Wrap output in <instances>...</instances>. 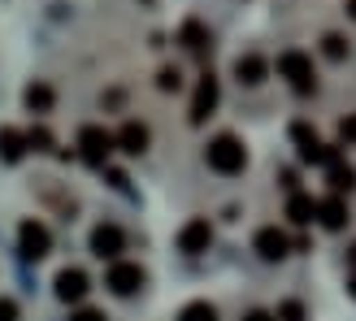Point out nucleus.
Here are the masks:
<instances>
[{
  "label": "nucleus",
  "instance_id": "f257e3e1",
  "mask_svg": "<svg viewBox=\"0 0 356 321\" xmlns=\"http://www.w3.org/2000/svg\"><path fill=\"white\" fill-rule=\"evenodd\" d=\"M204 160H209V170H218V174H243V165H248V148L239 144L235 135H218V139H209Z\"/></svg>",
  "mask_w": 356,
  "mask_h": 321
},
{
  "label": "nucleus",
  "instance_id": "f03ea898",
  "mask_svg": "<svg viewBox=\"0 0 356 321\" xmlns=\"http://www.w3.org/2000/svg\"><path fill=\"white\" fill-rule=\"evenodd\" d=\"M278 74L287 79L300 96H309L313 87H317V74H313V57H309V52H296V48L282 52V57H278Z\"/></svg>",
  "mask_w": 356,
  "mask_h": 321
},
{
  "label": "nucleus",
  "instance_id": "7ed1b4c3",
  "mask_svg": "<svg viewBox=\"0 0 356 321\" xmlns=\"http://www.w3.org/2000/svg\"><path fill=\"white\" fill-rule=\"evenodd\" d=\"M113 144H118V135H109L104 126H83L79 131V148H83V156L92 160V165H104L109 152H113Z\"/></svg>",
  "mask_w": 356,
  "mask_h": 321
},
{
  "label": "nucleus",
  "instance_id": "20e7f679",
  "mask_svg": "<svg viewBox=\"0 0 356 321\" xmlns=\"http://www.w3.org/2000/svg\"><path fill=\"white\" fill-rule=\"evenodd\" d=\"M213 109H218V79H213V69H209V74H200V83H195V96H191V122L200 126V122L213 117Z\"/></svg>",
  "mask_w": 356,
  "mask_h": 321
},
{
  "label": "nucleus",
  "instance_id": "39448f33",
  "mask_svg": "<svg viewBox=\"0 0 356 321\" xmlns=\"http://www.w3.org/2000/svg\"><path fill=\"white\" fill-rule=\"evenodd\" d=\"M144 270L139 265H127V261H113L109 265V291L113 295H135V291H144Z\"/></svg>",
  "mask_w": 356,
  "mask_h": 321
},
{
  "label": "nucleus",
  "instance_id": "423d86ee",
  "mask_svg": "<svg viewBox=\"0 0 356 321\" xmlns=\"http://www.w3.org/2000/svg\"><path fill=\"white\" fill-rule=\"evenodd\" d=\"M17 239H22V256H26V261H44L48 247H52V235H48L44 222H22Z\"/></svg>",
  "mask_w": 356,
  "mask_h": 321
},
{
  "label": "nucleus",
  "instance_id": "0eeeda50",
  "mask_svg": "<svg viewBox=\"0 0 356 321\" xmlns=\"http://www.w3.org/2000/svg\"><path fill=\"white\" fill-rule=\"evenodd\" d=\"M291 139H296V148H300V160H334V152L317 139V131L309 126V122H296Z\"/></svg>",
  "mask_w": 356,
  "mask_h": 321
},
{
  "label": "nucleus",
  "instance_id": "6e6552de",
  "mask_svg": "<svg viewBox=\"0 0 356 321\" xmlns=\"http://www.w3.org/2000/svg\"><path fill=\"white\" fill-rule=\"evenodd\" d=\"M209 243H213V226H209V217H195V222H187L183 230H178V247H183L187 256L209 252Z\"/></svg>",
  "mask_w": 356,
  "mask_h": 321
},
{
  "label": "nucleus",
  "instance_id": "1a4fd4ad",
  "mask_svg": "<svg viewBox=\"0 0 356 321\" xmlns=\"http://www.w3.org/2000/svg\"><path fill=\"white\" fill-rule=\"evenodd\" d=\"M122 243H127V235H122L113 222H100V226L92 230V252H96L100 261H113V256L122 252Z\"/></svg>",
  "mask_w": 356,
  "mask_h": 321
},
{
  "label": "nucleus",
  "instance_id": "9d476101",
  "mask_svg": "<svg viewBox=\"0 0 356 321\" xmlns=\"http://www.w3.org/2000/svg\"><path fill=\"white\" fill-rule=\"evenodd\" d=\"M252 247H257L261 261H282V256H287V235H282L278 226H265V230H257Z\"/></svg>",
  "mask_w": 356,
  "mask_h": 321
},
{
  "label": "nucleus",
  "instance_id": "9b49d317",
  "mask_svg": "<svg viewBox=\"0 0 356 321\" xmlns=\"http://www.w3.org/2000/svg\"><path fill=\"white\" fill-rule=\"evenodd\" d=\"M57 295L65 299V304L83 299V295H87V274H83V270H61V274H57Z\"/></svg>",
  "mask_w": 356,
  "mask_h": 321
},
{
  "label": "nucleus",
  "instance_id": "f8f14e48",
  "mask_svg": "<svg viewBox=\"0 0 356 321\" xmlns=\"http://www.w3.org/2000/svg\"><path fill=\"white\" fill-rule=\"evenodd\" d=\"M118 148L131 152V156H139V152L148 148V126H144V122H127V126L118 131Z\"/></svg>",
  "mask_w": 356,
  "mask_h": 321
},
{
  "label": "nucleus",
  "instance_id": "ddd939ff",
  "mask_svg": "<svg viewBox=\"0 0 356 321\" xmlns=\"http://www.w3.org/2000/svg\"><path fill=\"white\" fill-rule=\"evenodd\" d=\"M317 217H322L326 230H343V226H348V204L339 200V195H330V200L317 204Z\"/></svg>",
  "mask_w": 356,
  "mask_h": 321
},
{
  "label": "nucleus",
  "instance_id": "4468645a",
  "mask_svg": "<svg viewBox=\"0 0 356 321\" xmlns=\"http://www.w3.org/2000/svg\"><path fill=\"white\" fill-rule=\"evenodd\" d=\"M235 79H239V83H248V87H257V83L265 79V61L257 57V52H248V57H239V61H235Z\"/></svg>",
  "mask_w": 356,
  "mask_h": 321
},
{
  "label": "nucleus",
  "instance_id": "2eb2a0df",
  "mask_svg": "<svg viewBox=\"0 0 356 321\" xmlns=\"http://www.w3.org/2000/svg\"><path fill=\"white\" fill-rule=\"evenodd\" d=\"M31 144H26V135H17V131H0V156L5 160H22V152H26Z\"/></svg>",
  "mask_w": 356,
  "mask_h": 321
},
{
  "label": "nucleus",
  "instance_id": "dca6fc26",
  "mask_svg": "<svg viewBox=\"0 0 356 321\" xmlns=\"http://www.w3.org/2000/svg\"><path fill=\"white\" fill-rule=\"evenodd\" d=\"M287 217H291V222H300V226H309V222L317 217V204L309 200V195H291V204H287Z\"/></svg>",
  "mask_w": 356,
  "mask_h": 321
},
{
  "label": "nucleus",
  "instance_id": "f3484780",
  "mask_svg": "<svg viewBox=\"0 0 356 321\" xmlns=\"http://www.w3.org/2000/svg\"><path fill=\"white\" fill-rule=\"evenodd\" d=\"M183 40H187V48L195 52V57H209V48H213V44H209V35H204L200 22H187V26H183Z\"/></svg>",
  "mask_w": 356,
  "mask_h": 321
},
{
  "label": "nucleus",
  "instance_id": "a211bd4d",
  "mask_svg": "<svg viewBox=\"0 0 356 321\" xmlns=\"http://www.w3.org/2000/svg\"><path fill=\"white\" fill-rule=\"evenodd\" d=\"M330 187H334V191H352V187H356V170H352V165H343L339 156L330 160Z\"/></svg>",
  "mask_w": 356,
  "mask_h": 321
},
{
  "label": "nucleus",
  "instance_id": "6ab92c4d",
  "mask_svg": "<svg viewBox=\"0 0 356 321\" xmlns=\"http://www.w3.org/2000/svg\"><path fill=\"white\" fill-rule=\"evenodd\" d=\"M26 109H31V113H48V109H52V92H48L44 83H31V87H26Z\"/></svg>",
  "mask_w": 356,
  "mask_h": 321
},
{
  "label": "nucleus",
  "instance_id": "aec40b11",
  "mask_svg": "<svg viewBox=\"0 0 356 321\" xmlns=\"http://www.w3.org/2000/svg\"><path fill=\"white\" fill-rule=\"evenodd\" d=\"M178 321H218V308L204 304V299H195V304H187L183 313H178Z\"/></svg>",
  "mask_w": 356,
  "mask_h": 321
},
{
  "label": "nucleus",
  "instance_id": "412c9836",
  "mask_svg": "<svg viewBox=\"0 0 356 321\" xmlns=\"http://www.w3.org/2000/svg\"><path fill=\"white\" fill-rule=\"evenodd\" d=\"M322 52H326L330 61H343L348 52H352V44L343 40V35H326V40H322Z\"/></svg>",
  "mask_w": 356,
  "mask_h": 321
},
{
  "label": "nucleus",
  "instance_id": "4be33fe9",
  "mask_svg": "<svg viewBox=\"0 0 356 321\" xmlns=\"http://www.w3.org/2000/svg\"><path fill=\"white\" fill-rule=\"evenodd\" d=\"M26 144H31V148H35V152H48V148H52V135H48V131H44V126H35V131H31V135H26Z\"/></svg>",
  "mask_w": 356,
  "mask_h": 321
},
{
  "label": "nucleus",
  "instance_id": "5701e85b",
  "mask_svg": "<svg viewBox=\"0 0 356 321\" xmlns=\"http://www.w3.org/2000/svg\"><path fill=\"white\" fill-rule=\"evenodd\" d=\"M339 135H343V144H356V117H343L339 122Z\"/></svg>",
  "mask_w": 356,
  "mask_h": 321
},
{
  "label": "nucleus",
  "instance_id": "b1692460",
  "mask_svg": "<svg viewBox=\"0 0 356 321\" xmlns=\"http://www.w3.org/2000/svg\"><path fill=\"white\" fill-rule=\"evenodd\" d=\"M300 317H305V308H300V304H282L278 308V321H300Z\"/></svg>",
  "mask_w": 356,
  "mask_h": 321
},
{
  "label": "nucleus",
  "instance_id": "393cba45",
  "mask_svg": "<svg viewBox=\"0 0 356 321\" xmlns=\"http://www.w3.org/2000/svg\"><path fill=\"white\" fill-rule=\"evenodd\" d=\"M0 321H17V304L5 299V295H0Z\"/></svg>",
  "mask_w": 356,
  "mask_h": 321
},
{
  "label": "nucleus",
  "instance_id": "a878e982",
  "mask_svg": "<svg viewBox=\"0 0 356 321\" xmlns=\"http://www.w3.org/2000/svg\"><path fill=\"white\" fill-rule=\"evenodd\" d=\"M161 92H178V69H161Z\"/></svg>",
  "mask_w": 356,
  "mask_h": 321
},
{
  "label": "nucleus",
  "instance_id": "bb28decb",
  "mask_svg": "<svg viewBox=\"0 0 356 321\" xmlns=\"http://www.w3.org/2000/svg\"><path fill=\"white\" fill-rule=\"evenodd\" d=\"M70 321H104L96 308H83V313H74V317H70Z\"/></svg>",
  "mask_w": 356,
  "mask_h": 321
},
{
  "label": "nucleus",
  "instance_id": "cd10ccee",
  "mask_svg": "<svg viewBox=\"0 0 356 321\" xmlns=\"http://www.w3.org/2000/svg\"><path fill=\"white\" fill-rule=\"evenodd\" d=\"M243 321H278V317H270V313H248Z\"/></svg>",
  "mask_w": 356,
  "mask_h": 321
},
{
  "label": "nucleus",
  "instance_id": "c85d7f7f",
  "mask_svg": "<svg viewBox=\"0 0 356 321\" xmlns=\"http://www.w3.org/2000/svg\"><path fill=\"white\" fill-rule=\"evenodd\" d=\"M348 295H352V299H356V274H352V282H348Z\"/></svg>",
  "mask_w": 356,
  "mask_h": 321
},
{
  "label": "nucleus",
  "instance_id": "c756f323",
  "mask_svg": "<svg viewBox=\"0 0 356 321\" xmlns=\"http://www.w3.org/2000/svg\"><path fill=\"white\" fill-rule=\"evenodd\" d=\"M348 13H352V17H356V0H348Z\"/></svg>",
  "mask_w": 356,
  "mask_h": 321
},
{
  "label": "nucleus",
  "instance_id": "7c9ffc66",
  "mask_svg": "<svg viewBox=\"0 0 356 321\" xmlns=\"http://www.w3.org/2000/svg\"><path fill=\"white\" fill-rule=\"evenodd\" d=\"M348 261H352V265H356V243H352V252H348Z\"/></svg>",
  "mask_w": 356,
  "mask_h": 321
}]
</instances>
